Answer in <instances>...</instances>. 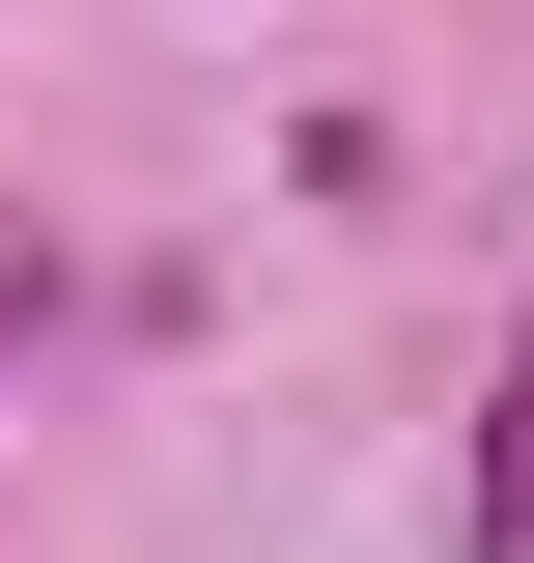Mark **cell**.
Returning a JSON list of instances; mask_svg holds the SVG:
<instances>
[{"label":"cell","mask_w":534,"mask_h":563,"mask_svg":"<svg viewBox=\"0 0 534 563\" xmlns=\"http://www.w3.org/2000/svg\"><path fill=\"white\" fill-rule=\"evenodd\" d=\"M478 563H534V339H507V422H478Z\"/></svg>","instance_id":"obj_1"}]
</instances>
